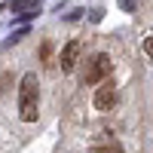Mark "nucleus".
Returning <instances> with one entry per match:
<instances>
[{"label":"nucleus","instance_id":"f257e3e1","mask_svg":"<svg viewBox=\"0 0 153 153\" xmlns=\"http://www.w3.org/2000/svg\"><path fill=\"white\" fill-rule=\"evenodd\" d=\"M40 113V89H37V74H25L19 86V117L25 123H37Z\"/></svg>","mask_w":153,"mask_h":153},{"label":"nucleus","instance_id":"f03ea898","mask_svg":"<svg viewBox=\"0 0 153 153\" xmlns=\"http://www.w3.org/2000/svg\"><path fill=\"white\" fill-rule=\"evenodd\" d=\"M110 71H113V61H110V55H107V52H98V55H92V58L86 61L83 83H89V86H95V83H104L107 76H110Z\"/></svg>","mask_w":153,"mask_h":153},{"label":"nucleus","instance_id":"7ed1b4c3","mask_svg":"<svg viewBox=\"0 0 153 153\" xmlns=\"http://www.w3.org/2000/svg\"><path fill=\"white\" fill-rule=\"evenodd\" d=\"M95 110H101V113H107L113 104H117V86H113L110 80H104L98 89H95Z\"/></svg>","mask_w":153,"mask_h":153},{"label":"nucleus","instance_id":"20e7f679","mask_svg":"<svg viewBox=\"0 0 153 153\" xmlns=\"http://www.w3.org/2000/svg\"><path fill=\"white\" fill-rule=\"evenodd\" d=\"M76 58H80V40H71L65 43V49H61V71H74L76 68Z\"/></svg>","mask_w":153,"mask_h":153},{"label":"nucleus","instance_id":"39448f33","mask_svg":"<svg viewBox=\"0 0 153 153\" xmlns=\"http://www.w3.org/2000/svg\"><path fill=\"white\" fill-rule=\"evenodd\" d=\"M89 153H123V147H120L117 141H107V144H95Z\"/></svg>","mask_w":153,"mask_h":153},{"label":"nucleus","instance_id":"423d86ee","mask_svg":"<svg viewBox=\"0 0 153 153\" xmlns=\"http://www.w3.org/2000/svg\"><path fill=\"white\" fill-rule=\"evenodd\" d=\"M40 9H43L40 3H31V6H25V9L19 12L16 19H19V22H25V19H34V16H40Z\"/></svg>","mask_w":153,"mask_h":153},{"label":"nucleus","instance_id":"0eeeda50","mask_svg":"<svg viewBox=\"0 0 153 153\" xmlns=\"http://www.w3.org/2000/svg\"><path fill=\"white\" fill-rule=\"evenodd\" d=\"M31 3V0H12V12H16V16H19V12L25 9V6H28Z\"/></svg>","mask_w":153,"mask_h":153},{"label":"nucleus","instance_id":"6e6552de","mask_svg":"<svg viewBox=\"0 0 153 153\" xmlns=\"http://www.w3.org/2000/svg\"><path fill=\"white\" fill-rule=\"evenodd\" d=\"M120 9L123 12H135V0H120Z\"/></svg>","mask_w":153,"mask_h":153},{"label":"nucleus","instance_id":"1a4fd4ad","mask_svg":"<svg viewBox=\"0 0 153 153\" xmlns=\"http://www.w3.org/2000/svg\"><path fill=\"white\" fill-rule=\"evenodd\" d=\"M144 52L153 58V37H147V40H144Z\"/></svg>","mask_w":153,"mask_h":153}]
</instances>
